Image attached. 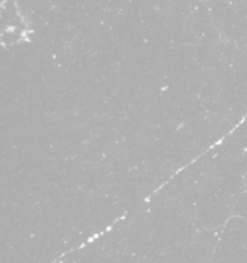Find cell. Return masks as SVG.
<instances>
[{"mask_svg":"<svg viewBox=\"0 0 247 263\" xmlns=\"http://www.w3.org/2000/svg\"><path fill=\"white\" fill-rule=\"evenodd\" d=\"M192 162L145 202L52 263H209L232 217V183Z\"/></svg>","mask_w":247,"mask_h":263,"instance_id":"1","label":"cell"},{"mask_svg":"<svg viewBox=\"0 0 247 263\" xmlns=\"http://www.w3.org/2000/svg\"><path fill=\"white\" fill-rule=\"evenodd\" d=\"M209 263H247V222L243 217L228 220Z\"/></svg>","mask_w":247,"mask_h":263,"instance_id":"2","label":"cell"}]
</instances>
